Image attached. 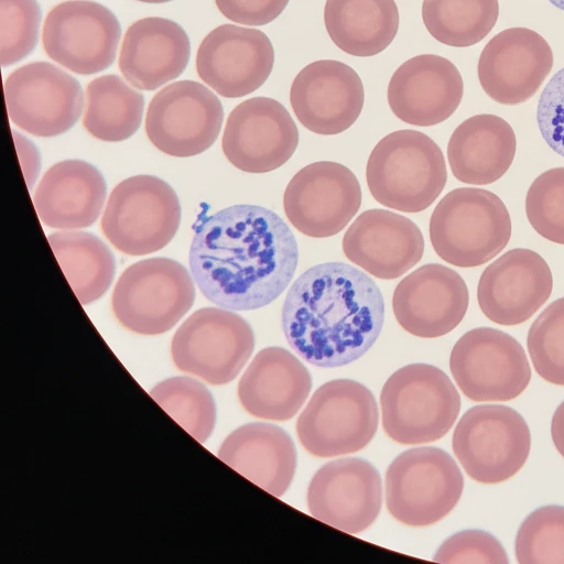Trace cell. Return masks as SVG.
Here are the masks:
<instances>
[{
  "mask_svg": "<svg viewBox=\"0 0 564 564\" xmlns=\"http://www.w3.org/2000/svg\"><path fill=\"white\" fill-rule=\"evenodd\" d=\"M189 268L203 295L231 311H251L278 299L299 260L296 239L273 210L226 207L197 225Z\"/></svg>",
  "mask_w": 564,
  "mask_h": 564,
  "instance_id": "obj_1",
  "label": "cell"
},
{
  "mask_svg": "<svg viewBox=\"0 0 564 564\" xmlns=\"http://www.w3.org/2000/svg\"><path fill=\"white\" fill-rule=\"evenodd\" d=\"M384 321L377 283L345 262H324L304 271L290 286L281 324L289 345L323 368L350 364L375 344Z\"/></svg>",
  "mask_w": 564,
  "mask_h": 564,
  "instance_id": "obj_2",
  "label": "cell"
},
{
  "mask_svg": "<svg viewBox=\"0 0 564 564\" xmlns=\"http://www.w3.org/2000/svg\"><path fill=\"white\" fill-rule=\"evenodd\" d=\"M366 180L379 204L403 213H419L430 207L445 187L444 154L421 131H393L372 149Z\"/></svg>",
  "mask_w": 564,
  "mask_h": 564,
  "instance_id": "obj_3",
  "label": "cell"
},
{
  "mask_svg": "<svg viewBox=\"0 0 564 564\" xmlns=\"http://www.w3.org/2000/svg\"><path fill=\"white\" fill-rule=\"evenodd\" d=\"M429 230L432 247L442 260L458 268H475L507 247L512 225L508 208L496 194L458 187L438 202Z\"/></svg>",
  "mask_w": 564,
  "mask_h": 564,
  "instance_id": "obj_4",
  "label": "cell"
},
{
  "mask_svg": "<svg viewBox=\"0 0 564 564\" xmlns=\"http://www.w3.org/2000/svg\"><path fill=\"white\" fill-rule=\"evenodd\" d=\"M382 426L404 445L442 438L454 425L460 397L448 376L427 364L406 365L393 372L380 393Z\"/></svg>",
  "mask_w": 564,
  "mask_h": 564,
  "instance_id": "obj_5",
  "label": "cell"
},
{
  "mask_svg": "<svg viewBox=\"0 0 564 564\" xmlns=\"http://www.w3.org/2000/svg\"><path fill=\"white\" fill-rule=\"evenodd\" d=\"M195 286L180 262L163 258L138 261L120 275L111 299L118 322L140 335L173 328L195 301Z\"/></svg>",
  "mask_w": 564,
  "mask_h": 564,
  "instance_id": "obj_6",
  "label": "cell"
},
{
  "mask_svg": "<svg viewBox=\"0 0 564 564\" xmlns=\"http://www.w3.org/2000/svg\"><path fill=\"white\" fill-rule=\"evenodd\" d=\"M181 205L174 189L154 175H135L111 192L101 217L109 242L129 256L164 248L176 235Z\"/></svg>",
  "mask_w": 564,
  "mask_h": 564,
  "instance_id": "obj_7",
  "label": "cell"
},
{
  "mask_svg": "<svg viewBox=\"0 0 564 564\" xmlns=\"http://www.w3.org/2000/svg\"><path fill=\"white\" fill-rule=\"evenodd\" d=\"M463 474L445 451L422 446L398 455L386 474V502L390 514L410 527L442 520L459 501Z\"/></svg>",
  "mask_w": 564,
  "mask_h": 564,
  "instance_id": "obj_8",
  "label": "cell"
},
{
  "mask_svg": "<svg viewBox=\"0 0 564 564\" xmlns=\"http://www.w3.org/2000/svg\"><path fill=\"white\" fill-rule=\"evenodd\" d=\"M379 412L371 391L350 379L322 384L296 422L302 446L316 457H336L366 447L378 427Z\"/></svg>",
  "mask_w": 564,
  "mask_h": 564,
  "instance_id": "obj_9",
  "label": "cell"
},
{
  "mask_svg": "<svg viewBox=\"0 0 564 564\" xmlns=\"http://www.w3.org/2000/svg\"><path fill=\"white\" fill-rule=\"evenodd\" d=\"M452 445L470 478L492 485L522 468L530 453L531 434L523 416L512 408L480 404L463 414Z\"/></svg>",
  "mask_w": 564,
  "mask_h": 564,
  "instance_id": "obj_10",
  "label": "cell"
},
{
  "mask_svg": "<svg viewBox=\"0 0 564 564\" xmlns=\"http://www.w3.org/2000/svg\"><path fill=\"white\" fill-rule=\"evenodd\" d=\"M253 348L254 334L245 318L226 308L204 307L175 332L171 355L181 371L219 386L238 376Z\"/></svg>",
  "mask_w": 564,
  "mask_h": 564,
  "instance_id": "obj_11",
  "label": "cell"
},
{
  "mask_svg": "<svg viewBox=\"0 0 564 564\" xmlns=\"http://www.w3.org/2000/svg\"><path fill=\"white\" fill-rule=\"evenodd\" d=\"M449 368L462 392L478 402L514 399L531 379L521 344L491 327H477L465 333L452 349Z\"/></svg>",
  "mask_w": 564,
  "mask_h": 564,
  "instance_id": "obj_12",
  "label": "cell"
},
{
  "mask_svg": "<svg viewBox=\"0 0 564 564\" xmlns=\"http://www.w3.org/2000/svg\"><path fill=\"white\" fill-rule=\"evenodd\" d=\"M224 109L218 97L194 80L172 83L148 107L145 132L161 152L177 158L203 153L218 138Z\"/></svg>",
  "mask_w": 564,
  "mask_h": 564,
  "instance_id": "obj_13",
  "label": "cell"
},
{
  "mask_svg": "<svg viewBox=\"0 0 564 564\" xmlns=\"http://www.w3.org/2000/svg\"><path fill=\"white\" fill-rule=\"evenodd\" d=\"M9 118L36 137H56L78 121L84 93L76 78L47 62H33L4 80Z\"/></svg>",
  "mask_w": 564,
  "mask_h": 564,
  "instance_id": "obj_14",
  "label": "cell"
},
{
  "mask_svg": "<svg viewBox=\"0 0 564 564\" xmlns=\"http://www.w3.org/2000/svg\"><path fill=\"white\" fill-rule=\"evenodd\" d=\"M361 187L344 164L318 161L302 167L283 194V209L301 234L326 238L340 232L361 205Z\"/></svg>",
  "mask_w": 564,
  "mask_h": 564,
  "instance_id": "obj_15",
  "label": "cell"
},
{
  "mask_svg": "<svg viewBox=\"0 0 564 564\" xmlns=\"http://www.w3.org/2000/svg\"><path fill=\"white\" fill-rule=\"evenodd\" d=\"M121 35L116 15L89 0L54 7L43 26V47L63 67L82 75L96 74L115 61Z\"/></svg>",
  "mask_w": 564,
  "mask_h": 564,
  "instance_id": "obj_16",
  "label": "cell"
},
{
  "mask_svg": "<svg viewBox=\"0 0 564 564\" xmlns=\"http://www.w3.org/2000/svg\"><path fill=\"white\" fill-rule=\"evenodd\" d=\"M299 130L286 108L270 97L240 102L228 116L221 147L227 160L247 173H267L286 163Z\"/></svg>",
  "mask_w": 564,
  "mask_h": 564,
  "instance_id": "obj_17",
  "label": "cell"
},
{
  "mask_svg": "<svg viewBox=\"0 0 564 564\" xmlns=\"http://www.w3.org/2000/svg\"><path fill=\"white\" fill-rule=\"evenodd\" d=\"M382 505V481L369 462L345 457L323 465L307 489V507L317 520L357 534L377 519Z\"/></svg>",
  "mask_w": 564,
  "mask_h": 564,
  "instance_id": "obj_18",
  "label": "cell"
},
{
  "mask_svg": "<svg viewBox=\"0 0 564 564\" xmlns=\"http://www.w3.org/2000/svg\"><path fill=\"white\" fill-rule=\"evenodd\" d=\"M553 67L547 41L528 28H510L497 33L482 48L478 79L494 101L513 106L531 99Z\"/></svg>",
  "mask_w": 564,
  "mask_h": 564,
  "instance_id": "obj_19",
  "label": "cell"
},
{
  "mask_svg": "<svg viewBox=\"0 0 564 564\" xmlns=\"http://www.w3.org/2000/svg\"><path fill=\"white\" fill-rule=\"evenodd\" d=\"M274 64L273 45L260 30L223 24L202 41L196 55L198 76L226 98L260 88Z\"/></svg>",
  "mask_w": 564,
  "mask_h": 564,
  "instance_id": "obj_20",
  "label": "cell"
},
{
  "mask_svg": "<svg viewBox=\"0 0 564 564\" xmlns=\"http://www.w3.org/2000/svg\"><path fill=\"white\" fill-rule=\"evenodd\" d=\"M291 107L310 131L334 135L350 128L365 102L362 82L350 66L319 59L303 67L293 79Z\"/></svg>",
  "mask_w": 564,
  "mask_h": 564,
  "instance_id": "obj_21",
  "label": "cell"
},
{
  "mask_svg": "<svg viewBox=\"0 0 564 564\" xmlns=\"http://www.w3.org/2000/svg\"><path fill=\"white\" fill-rule=\"evenodd\" d=\"M552 290L553 276L546 261L531 249L514 248L482 271L477 300L488 319L513 326L533 316Z\"/></svg>",
  "mask_w": 564,
  "mask_h": 564,
  "instance_id": "obj_22",
  "label": "cell"
},
{
  "mask_svg": "<svg viewBox=\"0 0 564 564\" xmlns=\"http://www.w3.org/2000/svg\"><path fill=\"white\" fill-rule=\"evenodd\" d=\"M468 303V288L462 275L440 263L412 271L397 284L392 296L399 325L422 338L452 332L463 321Z\"/></svg>",
  "mask_w": 564,
  "mask_h": 564,
  "instance_id": "obj_23",
  "label": "cell"
},
{
  "mask_svg": "<svg viewBox=\"0 0 564 564\" xmlns=\"http://www.w3.org/2000/svg\"><path fill=\"white\" fill-rule=\"evenodd\" d=\"M464 95L458 68L436 54H421L401 64L388 85V104L403 122L431 127L448 119Z\"/></svg>",
  "mask_w": 564,
  "mask_h": 564,
  "instance_id": "obj_24",
  "label": "cell"
},
{
  "mask_svg": "<svg viewBox=\"0 0 564 564\" xmlns=\"http://www.w3.org/2000/svg\"><path fill=\"white\" fill-rule=\"evenodd\" d=\"M346 258L375 278H400L419 263L424 238L410 218L387 209L362 212L343 237Z\"/></svg>",
  "mask_w": 564,
  "mask_h": 564,
  "instance_id": "obj_25",
  "label": "cell"
},
{
  "mask_svg": "<svg viewBox=\"0 0 564 564\" xmlns=\"http://www.w3.org/2000/svg\"><path fill=\"white\" fill-rule=\"evenodd\" d=\"M189 55V39L180 24L166 18H143L124 34L119 68L133 87L154 90L177 78Z\"/></svg>",
  "mask_w": 564,
  "mask_h": 564,
  "instance_id": "obj_26",
  "label": "cell"
},
{
  "mask_svg": "<svg viewBox=\"0 0 564 564\" xmlns=\"http://www.w3.org/2000/svg\"><path fill=\"white\" fill-rule=\"evenodd\" d=\"M312 388L307 368L289 350H260L238 383V398L251 415L271 421L292 419Z\"/></svg>",
  "mask_w": 564,
  "mask_h": 564,
  "instance_id": "obj_27",
  "label": "cell"
},
{
  "mask_svg": "<svg viewBox=\"0 0 564 564\" xmlns=\"http://www.w3.org/2000/svg\"><path fill=\"white\" fill-rule=\"evenodd\" d=\"M106 194V181L96 166L82 160H65L46 171L33 202L44 225L74 230L97 220Z\"/></svg>",
  "mask_w": 564,
  "mask_h": 564,
  "instance_id": "obj_28",
  "label": "cell"
},
{
  "mask_svg": "<svg viewBox=\"0 0 564 564\" xmlns=\"http://www.w3.org/2000/svg\"><path fill=\"white\" fill-rule=\"evenodd\" d=\"M218 457L267 492L281 497L296 469V451L291 436L269 423H248L223 442Z\"/></svg>",
  "mask_w": 564,
  "mask_h": 564,
  "instance_id": "obj_29",
  "label": "cell"
},
{
  "mask_svg": "<svg viewBox=\"0 0 564 564\" xmlns=\"http://www.w3.org/2000/svg\"><path fill=\"white\" fill-rule=\"evenodd\" d=\"M517 151L512 127L501 117L480 113L464 120L452 133L447 159L453 175L470 185H487L510 169Z\"/></svg>",
  "mask_w": 564,
  "mask_h": 564,
  "instance_id": "obj_30",
  "label": "cell"
},
{
  "mask_svg": "<svg viewBox=\"0 0 564 564\" xmlns=\"http://www.w3.org/2000/svg\"><path fill=\"white\" fill-rule=\"evenodd\" d=\"M326 31L343 52L360 57L384 51L399 30L394 0H326Z\"/></svg>",
  "mask_w": 564,
  "mask_h": 564,
  "instance_id": "obj_31",
  "label": "cell"
},
{
  "mask_svg": "<svg viewBox=\"0 0 564 564\" xmlns=\"http://www.w3.org/2000/svg\"><path fill=\"white\" fill-rule=\"evenodd\" d=\"M47 240L83 305L107 292L116 273V262L105 242L90 232L72 230L51 234Z\"/></svg>",
  "mask_w": 564,
  "mask_h": 564,
  "instance_id": "obj_32",
  "label": "cell"
},
{
  "mask_svg": "<svg viewBox=\"0 0 564 564\" xmlns=\"http://www.w3.org/2000/svg\"><path fill=\"white\" fill-rule=\"evenodd\" d=\"M144 108L142 94L117 75H104L87 86L83 123L96 139L123 141L139 129Z\"/></svg>",
  "mask_w": 564,
  "mask_h": 564,
  "instance_id": "obj_33",
  "label": "cell"
},
{
  "mask_svg": "<svg viewBox=\"0 0 564 564\" xmlns=\"http://www.w3.org/2000/svg\"><path fill=\"white\" fill-rule=\"evenodd\" d=\"M499 15L498 0H423L422 19L442 44L467 47L482 41Z\"/></svg>",
  "mask_w": 564,
  "mask_h": 564,
  "instance_id": "obj_34",
  "label": "cell"
},
{
  "mask_svg": "<svg viewBox=\"0 0 564 564\" xmlns=\"http://www.w3.org/2000/svg\"><path fill=\"white\" fill-rule=\"evenodd\" d=\"M151 398L191 436L204 443L216 423V405L212 393L189 377H172L158 383Z\"/></svg>",
  "mask_w": 564,
  "mask_h": 564,
  "instance_id": "obj_35",
  "label": "cell"
},
{
  "mask_svg": "<svg viewBox=\"0 0 564 564\" xmlns=\"http://www.w3.org/2000/svg\"><path fill=\"white\" fill-rule=\"evenodd\" d=\"M514 546L521 564L564 563V506L532 511L521 523Z\"/></svg>",
  "mask_w": 564,
  "mask_h": 564,
  "instance_id": "obj_36",
  "label": "cell"
},
{
  "mask_svg": "<svg viewBox=\"0 0 564 564\" xmlns=\"http://www.w3.org/2000/svg\"><path fill=\"white\" fill-rule=\"evenodd\" d=\"M527 346L538 375L564 386V297L553 301L535 318Z\"/></svg>",
  "mask_w": 564,
  "mask_h": 564,
  "instance_id": "obj_37",
  "label": "cell"
},
{
  "mask_svg": "<svg viewBox=\"0 0 564 564\" xmlns=\"http://www.w3.org/2000/svg\"><path fill=\"white\" fill-rule=\"evenodd\" d=\"M525 214L541 237L564 245V166L546 170L532 182Z\"/></svg>",
  "mask_w": 564,
  "mask_h": 564,
  "instance_id": "obj_38",
  "label": "cell"
},
{
  "mask_svg": "<svg viewBox=\"0 0 564 564\" xmlns=\"http://www.w3.org/2000/svg\"><path fill=\"white\" fill-rule=\"evenodd\" d=\"M41 9L36 0H0L2 67L26 57L37 43Z\"/></svg>",
  "mask_w": 564,
  "mask_h": 564,
  "instance_id": "obj_39",
  "label": "cell"
},
{
  "mask_svg": "<svg viewBox=\"0 0 564 564\" xmlns=\"http://www.w3.org/2000/svg\"><path fill=\"white\" fill-rule=\"evenodd\" d=\"M440 563L507 564V552L500 541L489 532L468 529L446 539L434 555Z\"/></svg>",
  "mask_w": 564,
  "mask_h": 564,
  "instance_id": "obj_40",
  "label": "cell"
},
{
  "mask_svg": "<svg viewBox=\"0 0 564 564\" xmlns=\"http://www.w3.org/2000/svg\"><path fill=\"white\" fill-rule=\"evenodd\" d=\"M536 122L547 145L564 158V67L552 76L541 93Z\"/></svg>",
  "mask_w": 564,
  "mask_h": 564,
  "instance_id": "obj_41",
  "label": "cell"
},
{
  "mask_svg": "<svg viewBox=\"0 0 564 564\" xmlns=\"http://www.w3.org/2000/svg\"><path fill=\"white\" fill-rule=\"evenodd\" d=\"M290 0H215L218 10L232 22L259 26L275 20Z\"/></svg>",
  "mask_w": 564,
  "mask_h": 564,
  "instance_id": "obj_42",
  "label": "cell"
},
{
  "mask_svg": "<svg viewBox=\"0 0 564 564\" xmlns=\"http://www.w3.org/2000/svg\"><path fill=\"white\" fill-rule=\"evenodd\" d=\"M551 435L557 452L564 457V401L552 416Z\"/></svg>",
  "mask_w": 564,
  "mask_h": 564,
  "instance_id": "obj_43",
  "label": "cell"
},
{
  "mask_svg": "<svg viewBox=\"0 0 564 564\" xmlns=\"http://www.w3.org/2000/svg\"><path fill=\"white\" fill-rule=\"evenodd\" d=\"M557 9L564 11V0H549Z\"/></svg>",
  "mask_w": 564,
  "mask_h": 564,
  "instance_id": "obj_44",
  "label": "cell"
},
{
  "mask_svg": "<svg viewBox=\"0 0 564 564\" xmlns=\"http://www.w3.org/2000/svg\"><path fill=\"white\" fill-rule=\"evenodd\" d=\"M138 1L147 2V3H164V2L172 1V0H138Z\"/></svg>",
  "mask_w": 564,
  "mask_h": 564,
  "instance_id": "obj_45",
  "label": "cell"
}]
</instances>
